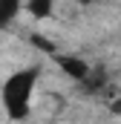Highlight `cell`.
<instances>
[{"label":"cell","instance_id":"6da1fadb","mask_svg":"<svg viewBox=\"0 0 121 124\" xmlns=\"http://www.w3.org/2000/svg\"><path fill=\"white\" fill-rule=\"evenodd\" d=\"M40 81L38 66H20L0 84V107L12 121H26L32 113V98Z\"/></svg>","mask_w":121,"mask_h":124},{"label":"cell","instance_id":"7a4b0ae2","mask_svg":"<svg viewBox=\"0 0 121 124\" xmlns=\"http://www.w3.org/2000/svg\"><path fill=\"white\" fill-rule=\"evenodd\" d=\"M52 61L58 63V66H60V72H63L66 78H72L75 84H84V81H87V78L92 75V66L84 61L81 55H66V52H55V55H52Z\"/></svg>","mask_w":121,"mask_h":124},{"label":"cell","instance_id":"3957f363","mask_svg":"<svg viewBox=\"0 0 121 124\" xmlns=\"http://www.w3.org/2000/svg\"><path fill=\"white\" fill-rule=\"evenodd\" d=\"M20 12H26V0H0V29H9Z\"/></svg>","mask_w":121,"mask_h":124},{"label":"cell","instance_id":"277c9868","mask_svg":"<svg viewBox=\"0 0 121 124\" xmlns=\"http://www.w3.org/2000/svg\"><path fill=\"white\" fill-rule=\"evenodd\" d=\"M55 12V0H26V15L32 20H46Z\"/></svg>","mask_w":121,"mask_h":124},{"label":"cell","instance_id":"5b68a950","mask_svg":"<svg viewBox=\"0 0 121 124\" xmlns=\"http://www.w3.org/2000/svg\"><path fill=\"white\" fill-rule=\"evenodd\" d=\"M32 43H35V46H40L43 52H49V55H55V49H52V43H49V40H46L43 35H32Z\"/></svg>","mask_w":121,"mask_h":124},{"label":"cell","instance_id":"8992f818","mask_svg":"<svg viewBox=\"0 0 121 124\" xmlns=\"http://www.w3.org/2000/svg\"><path fill=\"white\" fill-rule=\"evenodd\" d=\"M75 3H78V6H95L98 0H75Z\"/></svg>","mask_w":121,"mask_h":124}]
</instances>
